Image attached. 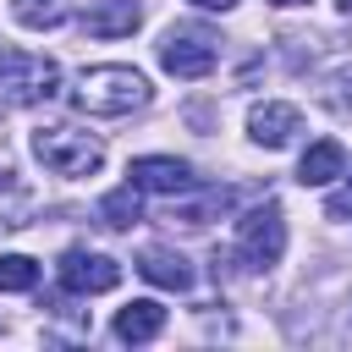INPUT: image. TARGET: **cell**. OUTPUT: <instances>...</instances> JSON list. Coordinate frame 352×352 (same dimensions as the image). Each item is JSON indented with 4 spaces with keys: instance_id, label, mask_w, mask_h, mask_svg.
I'll return each mask as SVG.
<instances>
[{
    "instance_id": "9a60e30c",
    "label": "cell",
    "mask_w": 352,
    "mask_h": 352,
    "mask_svg": "<svg viewBox=\"0 0 352 352\" xmlns=\"http://www.w3.org/2000/svg\"><path fill=\"white\" fill-rule=\"evenodd\" d=\"M231 209V192L220 187V192H209L204 204H182V209H170V226H187V231H198V226H209L214 214H226Z\"/></svg>"
},
{
    "instance_id": "30bf717a",
    "label": "cell",
    "mask_w": 352,
    "mask_h": 352,
    "mask_svg": "<svg viewBox=\"0 0 352 352\" xmlns=\"http://www.w3.org/2000/svg\"><path fill=\"white\" fill-rule=\"evenodd\" d=\"M138 275H143L148 286H160V292H187V286H192V264H187L182 253H170V248H148V253L138 258Z\"/></svg>"
},
{
    "instance_id": "2e32d148",
    "label": "cell",
    "mask_w": 352,
    "mask_h": 352,
    "mask_svg": "<svg viewBox=\"0 0 352 352\" xmlns=\"http://www.w3.org/2000/svg\"><path fill=\"white\" fill-rule=\"evenodd\" d=\"M33 286H38V258L0 253V292H33Z\"/></svg>"
},
{
    "instance_id": "52a82bcc",
    "label": "cell",
    "mask_w": 352,
    "mask_h": 352,
    "mask_svg": "<svg viewBox=\"0 0 352 352\" xmlns=\"http://www.w3.org/2000/svg\"><path fill=\"white\" fill-rule=\"evenodd\" d=\"M297 132H302V110L286 104V99H264V104L248 110V138L258 148H286Z\"/></svg>"
},
{
    "instance_id": "7c38bea8",
    "label": "cell",
    "mask_w": 352,
    "mask_h": 352,
    "mask_svg": "<svg viewBox=\"0 0 352 352\" xmlns=\"http://www.w3.org/2000/svg\"><path fill=\"white\" fill-rule=\"evenodd\" d=\"M110 330H116V341H132V346H138V341H154V336L165 330V308H160L154 297H138V302H126V308L116 314Z\"/></svg>"
},
{
    "instance_id": "ba28073f",
    "label": "cell",
    "mask_w": 352,
    "mask_h": 352,
    "mask_svg": "<svg viewBox=\"0 0 352 352\" xmlns=\"http://www.w3.org/2000/svg\"><path fill=\"white\" fill-rule=\"evenodd\" d=\"M126 176L138 182V192H170V198L198 187V170L187 160H170V154H143V160H132Z\"/></svg>"
},
{
    "instance_id": "7402d4cb",
    "label": "cell",
    "mask_w": 352,
    "mask_h": 352,
    "mask_svg": "<svg viewBox=\"0 0 352 352\" xmlns=\"http://www.w3.org/2000/svg\"><path fill=\"white\" fill-rule=\"evenodd\" d=\"M346 330H352V314H346Z\"/></svg>"
},
{
    "instance_id": "8fae6325",
    "label": "cell",
    "mask_w": 352,
    "mask_h": 352,
    "mask_svg": "<svg viewBox=\"0 0 352 352\" xmlns=\"http://www.w3.org/2000/svg\"><path fill=\"white\" fill-rule=\"evenodd\" d=\"M77 22H82V33H94V38H121V33H132V28L143 22V11H138L132 0H99V6H88Z\"/></svg>"
},
{
    "instance_id": "5bb4252c",
    "label": "cell",
    "mask_w": 352,
    "mask_h": 352,
    "mask_svg": "<svg viewBox=\"0 0 352 352\" xmlns=\"http://www.w3.org/2000/svg\"><path fill=\"white\" fill-rule=\"evenodd\" d=\"M16 226H28V192L11 170V160L0 154V231H16Z\"/></svg>"
},
{
    "instance_id": "6da1fadb",
    "label": "cell",
    "mask_w": 352,
    "mask_h": 352,
    "mask_svg": "<svg viewBox=\"0 0 352 352\" xmlns=\"http://www.w3.org/2000/svg\"><path fill=\"white\" fill-rule=\"evenodd\" d=\"M148 77L138 66H88L77 82H72V104L82 116H132L148 104Z\"/></svg>"
},
{
    "instance_id": "3957f363",
    "label": "cell",
    "mask_w": 352,
    "mask_h": 352,
    "mask_svg": "<svg viewBox=\"0 0 352 352\" xmlns=\"http://www.w3.org/2000/svg\"><path fill=\"white\" fill-rule=\"evenodd\" d=\"M60 82V66L33 50H0V104H44Z\"/></svg>"
},
{
    "instance_id": "9c48e42d",
    "label": "cell",
    "mask_w": 352,
    "mask_h": 352,
    "mask_svg": "<svg viewBox=\"0 0 352 352\" xmlns=\"http://www.w3.org/2000/svg\"><path fill=\"white\" fill-rule=\"evenodd\" d=\"M336 176H346V148H341L336 138L308 143V154H302V165H297V182H302V187H330Z\"/></svg>"
},
{
    "instance_id": "44dd1931",
    "label": "cell",
    "mask_w": 352,
    "mask_h": 352,
    "mask_svg": "<svg viewBox=\"0 0 352 352\" xmlns=\"http://www.w3.org/2000/svg\"><path fill=\"white\" fill-rule=\"evenodd\" d=\"M336 6H341V11H352V0H336Z\"/></svg>"
},
{
    "instance_id": "ffe728a7",
    "label": "cell",
    "mask_w": 352,
    "mask_h": 352,
    "mask_svg": "<svg viewBox=\"0 0 352 352\" xmlns=\"http://www.w3.org/2000/svg\"><path fill=\"white\" fill-rule=\"evenodd\" d=\"M270 6H308V0H270Z\"/></svg>"
},
{
    "instance_id": "5b68a950",
    "label": "cell",
    "mask_w": 352,
    "mask_h": 352,
    "mask_svg": "<svg viewBox=\"0 0 352 352\" xmlns=\"http://www.w3.org/2000/svg\"><path fill=\"white\" fill-rule=\"evenodd\" d=\"M214 60H220V38H214L209 28H198V22H176V28L160 38V66H165L170 77L198 82V77L214 72Z\"/></svg>"
},
{
    "instance_id": "277c9868",
    "label": "cell",
    "mask_w": 352,
    "mask_h": 352,
    "mask_svg": "<svg viewBox=\"0 0 352 352\" xmlns=\"http://www.w3.org/2000/svg\"><path fill=\"white\" fill-rule=\"evenodd\" d=\"M286 253V214L280 204H253L236 220V264L242 270H270Z\"/></svg>"
},
{
    "instance_id": "7a4b0ae2",
    "label": "cell",
    "mask_w": 352,
    "mask_h": 352,
    "mask_svg": "<svg viewBox=\"0 0 352 352\" xmlns=\"http://www.w3.org/2000/svg\"><path fill=\"white\" fill-rule=\"evenodd\" d=\"M33 154H38V165L55 170V176H94V170L104 165V143H99L94 132H82V126H66V121L38 126V132H33Z\"/></svg>"
},
{
    "instance_id": "e0dca14e",
    "label": "cell",
    "mask_w": 352,
    "mask_h": 352,
    "mask_svg": "<svg viewBox=\"0 0 352 352\" xmlns=\"http://www.w3.org/2000/svg\"><path fill=\"white\" fill-rule=\"evenodd\" d=\"M11 16L22 22V28H55V22H66V6L60 0H11Z\"/></svg>"
},
{
    "instance_id": "8992f818",
    "label": "cell",
    "mask_w": 352,
    "mask_h": 352,
    "mask_svg": "<svg viewBox=\"0 0 352 352\" xmlns=\"http://www.w3.org/2000/svg\"><path fill=\"white\" fill-rule=\"evenodd\" d=\"M60 286L77 297H99L121 286V264L110 253H88V248H66L60 253Z\"/></svg>"
},
{
    "instance_id": "ac0fdd59",
    "label": "cell",
    "mask_w": 352,
    "mask_h": 352,
    "mask_svg": "<svg viewBox=\"0 0 352 352\" xmlns=\"http://www.w3.org/2000/svg\"><path fill=\"white\" fill-rule=\"evenodd\" d=\"M324 104H330L341 121H352V66H346V72H336V77L324 82Z\"/></svg>"
},
{
    "instance_id": "4fadbf2b",
    "label": "cell",
    "mask_w": 352,
    "mask_h": 352,
    "mask_svg": "<svg viewBox=\"0 0 352 352\" xmlns=\"http://www.w3.org/2000/svg\"><path fill=\"white\" fill-rule=\"evenodd\" d=\"M138 214H143L138 182H121L116 192H104V198H99V226H110V231H126V226H138Z\"/></svg>"
},
{
    "instance_id": "d6986e66",
    "label": "cell",
    "mask_w": 352,
    "mask_h": 352,
    "mask_svg": "<svg viewBox=\"0 0 352 352\" xmlns=\"http://www.w3.org/2000/svg\"><path fill=\"white\" fill-rule=\"evenodd\" d=\"M192 6H198V11H231L236 0H192Z\"/></svg>"
}]
</instances>
